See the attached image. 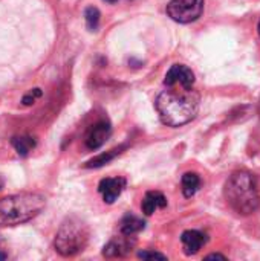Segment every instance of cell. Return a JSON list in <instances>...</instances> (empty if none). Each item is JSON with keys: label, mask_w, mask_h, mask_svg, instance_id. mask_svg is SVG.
Wrapping results in <instances>:
<instances>
[{"label": "cell", "mask_w": 260, "mask_h": 261, "mask_svg": "<svg viewBox=\"0 0 260 261\" xmlns=\"http://www.w3.org/2000/svg\"><path fill=\"white\" fill-rule=\"evenodd\" d=\"M201 96L193 86H166L155 101L156 112L161 121L169 127H179L192 119L199 112Z\"/></svg>", "instance_id": "obj_1"}, {"label": "cell", "mask_w": 260, "mask_h": 261, "mask_svg": "<svg viewBox=\"0 0 260 261\" xmlns=\"http://www.w3.org/2000/svg\"><path fill=\"white\" fill-rule=\"evenodd\" d=\"M227 203L241 216H250L260 206L257 179L253 173L241 170L233 173L224 188Z\"/></svg>", "instance_id": "obj_2"}, {"label": "cell", "mask_w": 260, "mask_h": 261, "mask_svg": "<svg viewBox=\"0 0 260 261\" xmlns=\"http://www.w3.org/2000/svg\"><path fill=\"white\" fill-rule=\"evenodd\" d=\"M46 206L40 193H20L0 199V226H15L37 217Z\"/></svg>", "instance_id": "obj_3"}, {"label": "cell", "mask_w": 260, "mask_h": 261, "mask_svg": "<svg viewBox=\"0 0 260 261\" xmlns=\"http://www.w3.org/2000/svg\"><path fill=\"white\" fill-rule=\"evenodd\" d=\"M89 236L87 225L81 219L70 216L58 228L54 248L63 257H74L87 246Z\"/></svg>", "instance_id": "obj_4"}, {"label": "cell", "mask_w": 260, "mask_h": 261, "mask_svg": "<svg viewBox=\"0 0 260 261\" xmlns=\"http://www.w3.org/2000/svg\"><path fill=\"white\" fill-rule=\"evenodd\" d=\"M204 12V0H170L167 14L172 20L181 24L196 21Z\"/></svg>", "instance_id": "obj_5"}, {"label": "cell", "mask_w": 260, "mask_h": 261, "mask_svg": "<svg viewBox=\"0 0 260 261\" xmlns=\"http://www.w3.org/2000/svg\"><path fill=\"white\" fill-rule=\"evenodd\" d=\"M110 133H112V125H110L109 121H106V119L97 121L87 130V133L84 136V145L89 150H98L109 139Z\"/></svg>", "instance_id": "obj_6"}, {"label": "cell", "mask_w": 260, "mask_h": 261, "mask_svg": "<svg viewBox=\"0 0 260 261\" xmlns=\"http://www.w3.org/2000/svg\"><path fill=\"white\" fill-rule=\"evenodd\" d=\"M135 239L132 236H124L121 234L116 239H112L103 249V255L107 258H120L126 257L127 254L132 252V248L135 246Z\"/></svg>", "instance_id": "obj_7"}, {"label": "cell", "mask_w": 260, "mask_h": 261, "mask_svg": "<svg viewBox=\"0 0 260 261\" xmlns=\"http://www.w3.org/2000/svg\"><path fill=\"white\" fill-rule=\"evenodd\" d=\"M126 185H127V180L124 177H106L100 182L98 191L103 196V200L112 205L121 196Z\"/></svg>", "instance_id": "obj_8"}, {"label": "cell", "mask_w": 260, "mask_h": 261, "mask_svg": "<svg viewBox=\"0 0 260 261\" xmlns=\"http://www.w3.org/2000/svg\"><path fill=\"white\" fill-rule=\"evenodd\" d=\"M195 86V73L185 64H173L164 78V86Z\"/></svg>", "instance_id": "obj_9"}, {"label": "cell", "mask_w": 260, "mask_h": 261, "mask_svg": "<svg viewBox=\"0 0 260 261\" xmlns=\"http://www.w3.org/2000/svg\"><path fill=\"white\" fill-rule=\"evenodd\" d=\"M207 240H208L207 236L201 231H196V229L185 231L181 236V242H182V248H184L185 255L198 254L202 249V246L207 243Z\"/></svg>", "instance_id": "obj_10"}, {"label": "cell", "mask_w": 260, "mask_h": 261, "mask_svg": "<svg viewBox=\"0 0 260 261\" xmlns=\"http://www.w3.org/2000/svg\"><path fill=\"white\" fill-rule=\"evenodd\" d=\"M167 206V199L162 193L159 191H149L146 193L143 203H141V210L146 216H152L153 213H156L161 208Z\"/></svg>", "instance_id": "obj_11"}, {"label": "cell", "mask_w": 260, "mask_h": 261, "mask_svg": "<svg viewBox=\"0 0 260 261\" xmlns=\"http://www.w3.org/2000/svg\"><path fill=\"white\" fill-rule=\"evenodd\" d=\"M144 228H146V222L132 214L124 216L123 220L120 222V234H124V236L133 237V236L139 234Z\"/></svg>", "instance_id": "obj_12"}, {"label": "cell", "mask_w": 260, "mask_h": 261, "mask_svg": "<svg viewBox=\"0 0 260 261\" xmlns=\"http://www.w3.org/2000/svg\"><path fill=\"white\" fill-rule=\"evenodd\" d=\"M11 144L14 147V150L17 151L18 156L26 158L35 147H37V141L29 136V135H20V136H14L11 139Z\"/></svg>", "instance_id": "obj_13"}, {"label": "cell", "mask_w": 260, "mask_h": 261, "mask_svg": "<svg viewBox=\"0 0 260 261\" xmlns=\"http://www.w3.org/2000/svg\"><path fill=\"white\" fill-rule=\"evenodd\" d=\"M123 150H124V145L116 147V148H112V150H109V151H106V153H101V154L95 156L93 159L87 161V162H86V168H100V167H103V165H107V164H109L110 161H113L118 154H121Z\"/></svg>", "instance_id": "obj_14"}, {"label": "cell", "mask_w": 260, "mask_h": 261, "mask_svg": "<svg viewBox=\"0 0 260 261\" xmlns=\"http://www.w3.org/2000/svg\"><path fill=\"white\" fill-rule=\"evenodd\" d=\"M181 187H182V194L185 197H193L201 187V177L196 173H185L182 176Z\"/></svg>", "instance_id": "obj_15"}, {"label": "cell", "mask_w": 260, "mask_h": 261, "mask_svg": "<svg viewBox=\"0 0 260 261\" xmlns=\"http://www.w3.org/2000/svg\"><path fill=\"white\" fill-rule=\"evenodd\" d=\"M100 17H101V14H100V11L95 6L86 8V11H84V20H86V24H87V29L89 31H97L98 29Z\"/></svg>", "instance_id": "obj_16"}, {"label": "cell", "mask_w": 260, "mask_h": 261, "mask_svg": "<svg viewBox=\"0 0 260 261\" xmlns=\"http://www.w3.org/2000/svg\"><path fill=\"white\" fill-rule=\"evenodd\" d=\"M40 96H41V90H40V89H32L31 92H28V93L23 96L21 102H23V106H32V104L35 102V99L40 98Z\"/></svg>", "instance_id": "obj_17"}, {"label": "cell", "mask_w": 260, "mask_h": 261, "mask_svg": "<svg viewBox=\"0 0 260 261\" xmlns=\"http://www.w3.org/2000/svg\"><path fill=\"white\" fill-rule=\"evenodd\" d=\"M138 258H143V260H167V257L161 252H156V251H141L138 254Z\"/></svg>", "instance_id": "obj_18"}, {"label": "cell", "mask_w": 260, "mask_h": 261, "mask_svg": "<svg viewBox=\"0 0 260 261\" xmlns=\"http://www.w3.org/2000/svg\"><path fill=\"white\" fill-rule=\"evenodd\" d=\"M205 260H227V257H224L221 254H210L205 257Z\"/></svg>", "instance_id": "obj_19"}, {"label": "cell", "mask_w": 260, "mask_h": 261, "mask_svg": "<svg viewBox=\"0 0 260 261\" xmlns=\"http://www.w3.org/2000/svg\"><path fill=\"white\" fill-rule=\"evenodd\" d=\"M106 3H110V5H113V3H116L118 0H104Z\"/></svg>", "instance_id": "obj_20"}, {"label": "cell", "mask_w": 260, "mask_h": 261, "mask_svg": "<svg viewBox=\"0 0 260 261\" xmlns=\"http://www.w3.org/2000/svg\"><path fill=\"white\" fill-rule=\"evenodd\" d=\"M2 187H3V177L0 176V190H2Z\"/></svg>", "instance_id": "obj_21"}, {"label": "cell", "mask_w": 260, "mask_h": 261, "mask_svg": "<svg viewBox=\"0 0 260 261\" xmlns=\"http://www.w3.org/2000/svg\"><path fill=\"white\" fill-rule=\"evenodd\" d=\"M259 35H260V21H259Z\"/></svg>", "instance_id": "obj_22"}, {"label": "cell", "mask_w": 260, "mask_h": 261, "mask_svg": "<svg viewBox=\"0 0 260 261\" xmlns=\"http://www.w3.org/2000/svg\"><path fill=\"white\" fill-rule=\"evenodd\" d=\"M259 113H260V102H259Z\"/></svg>", "instance_id": "obj_23"}]
</instances>
